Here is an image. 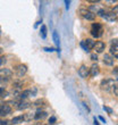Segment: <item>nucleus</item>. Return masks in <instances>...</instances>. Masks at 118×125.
<instances>
[{
	"label": "nucleus",
	"instance_id": "3",
	"mask_svg": "<svg viewBox=\"0 0 118 125\" xmlns=\"http://www.w3.org/2000/svg\"><path fill=\"white\" fill-rule=\"evenodd\" d=\"M98 14H99V16L103 17V18H106V20H108V21L116 20V15L112 13V11H107V10H105V9H100L98 11Z\"/></svg>",
	"mask_w": 118,
	"mask_h": 125
},
{
	"label": "nucleus",
	"instance_id": "22",
	"mask_svg": "<svg viewBox=\"0 0 118 125\" xmlns=\"http://www.w3.org/2000/svg\"><path fill=\"white\" fill-rule=\"evenodd\" d=\"M112 91H114V93H115L116 95H118V85H114V89H112Z\"/></svg>",
	"mask_w": 118,
	"mask_h": 125
},
{
	"label": "nucleus",
	"instance_id": "4",
	"mask_svg": "<svg viewBox=\"0 0 118 125\" xmlns=\"http://www.w3.org/2000/svg\"><path fill=\"white\" fill-rule=\"evenodd\" d=\"M79 15L83 17V18H85L88 21H93L95 18V15L93 13H91L88 9H85V8H81L79 9Z\"/></svg>",
	"mask_w": 118,
	"mask_h": 125
},
{
	"label": "nucleus",
	"instance_id": "8",
	"mask_svg": "<svg viewBox=\"0 0 118 125\" xmlns=\"http://www.w3.org/2000/svg\"><path fill=\"white\" fill-rule=\"evenodd\" d=\"M11 113V107L8 105H1L0 106V116H7Z\"/></svg>",
	"mask_w": 118,
	"mask_h": 125
},
{
	"label": "nucleus",
	"instance_id": "7",
	"mask_svg": "<svg viewBox=\"0 0 118 125\" xmlns=\"http://www.w3.org/2000/svg\"><path fill=\"white\" fill-rule=\"evenodd\" d=\"M79 75L82 77V79H86L88 75H90V68L86 67L85 65H82L79 68Z\"/></svg>",
	"mask_w": 118,
	"mask_h": 125
},
{
	"label": "nucleus",
	"instance_id": "15",
	"mask_svg": "<svg viewBox=\"0 0 118 125\" xmlns=\"http://www.w3.org/2000/svg\"><path fill=\"white\" fill-rule=\"evenodd\" d=\"M110 53H111L115 58H118V44L111 46V48H110Z\"/></svg>",
	"mask_w": 118,
	"mask_h": 125
},
{
	"label": "nucleus",
	"instance_id": "26",
	"mask_svg": "<svg viewBox=\"0 0 118 125\" xmlns=\"http://www.w3.org/2000/svg\"><path fill=\"white\" fill-rule=\"evenodd\" d=\"M55 122H56V117H50V119H49V123H50V124H53Z\"/></svg>",
	"mask_w": 118,
	"mask_h": 125
},
{
	"label": "nucleus",
	"instance_id": "30",
	"mask_svg": "<svg viewBox=\"0 0 118 125\" xmlns=\"http://www.w3.org/2000/svg\"><path fill=\"white\" fill-rule=\"evenodd\" d=\"M65 3H66V8L68 9V8H69V3H70V1H68V0H66Z\"/></svg>",
	"mask_w": 118,
	"mask_h": 125
},
{
	"label": "nucleus",
	"instance_id": "19",
	"mask_svg": "<svg viewBox=\"0 0 118 125\" xmlns=\"http://www.w3.org/2000/svg\"><path fill=\"white\" fill-rule=\"evenodd\" d=\"M40 34H41V36H42L43 39H46V38H47V26H46V25H42V26H41Z\"/></svg>",
	"mask_w": 118,
	"mask_h": 125
},
{
	"label": "nucleus",
	"instance_id": "11",
	"mask_svg": "<svg viewBox=\"0 0 118 125\" xmlns=\"http://www.w3.org/2000/svg\"><path fill=\"white\" fill-rule=\"evenodd\" d=\"M103 62L108 66H112L114 65V58L110 55H105L103 56Z\"/></svg>",
	"mask_w": 118,
	"mask_h": 125
},
{
	"label": "nucleus",
	"instance_id": "10",
	"mask_svg": "<svg viewBox=\"0 0 118 125\" xmlns=\"http://www.w3.org/2000/svg\"><path fill=\"white\" fill-rule=\"evenodd\" d=\"M31 106V102L27 101V100H20L18 104H17V108L18 109H26Z\"/></svg>",
	"mask_w": 118,
	"mask_h": 125
},
{
	"label": "nucleus",
	"instance_id": "31",
	"mask_svg": "<svg viewBox=\"0 0 118 125\" xmlns=\"http://www.w3.org/2000/svg\"><path fill=\"white\" fill-rule=\"evenodd\" d=\"M44 50H46V51H50V52H51V51H53V48H44Z\"/></svg>",
	"mask_w": 118,
	"mask_h": 125
},
{
	"label": "nucleus",
	"instance_id": "16",
	"mask_svg": "<svg viewBox=\"0 0 118 125\" xmlns=\"http://www.w3.org/2000/svg\"><path fill=\"white\" fill-rule=\"evenodd\" d=\"M32 93V91L31 90H25V91H23V92L20 94V100H26V98L29 97L30 94Z\"/></svg>",
	"mask_w": 118,
	"mask_h": 125
},
{
	"label": "nucleus",
	"instance_id": "24",
	"mask_svg": "<svg viewBox=\"0 0 118 125\" xmlns=\"http://www.w3.org/2000/svg\"><path fill=\"white\" fill-rule=\"evenodd\" d=\"M91 58H92V60H95V62L98 60V56H97L95 53H92V55H91Z\"/></svg>",
	"mask_w": 118,
	"mask_h": 125
},
{
	"label": "nucleus",
	"instance_id": "1",
	"mask_svg": "<svg viewBox=\"0 0 118 125\" xmlns=\"http://www.w3.org/2000/svg\"><path fill=\"white\" fill-rule=\"evenodd\" d=\"M102 32H103V27L100 23H93L91 27V34L94 38H100L102 36Z\"/></svg>",
	"mask_w": 118,
	"mask_h": 125
},
{
	"label": "nucleus",
	"instance_id": "12",
	"mask_svg": "<svg viewBox=\"0 0 118 125\" xmlns=\"http://www.w3.org/2000/svg\"><path fill=\"white\" fill-rule=\"evenodd\" d=\"M83 42H84V44H85V47L88 48V50H91L94 48V44L95 42L93 41L92 39H86V40H83Z\"/></svg>",
	"mask_w": 118,
	"mask_h": 125
},
{
	"label": "nucleus",
	"instance_id": "33",
	"mask_svg": "<svg viewBox=\"0 0 118 125\" xmlns=\"http://www.w3.org/2000/svg\"><path fill=\"white\" fill-rule=\"evenodd\" d=\"M94 125H99V123H98V121L94 118Z\"/></svg>",
	"mask_w": 118,
	"mask_h": 125
},
{
	"label": "nucleus",
	"instance_id": "32",
	"mask_svg": "<svg viewBox=\"0 0 118 125\" xmlns=\"http://www.w3.org/2000/svg\"><path fill=\"white\" fill-rule=\"evenodd\" d=\"M99 119H100V121H101V122L106 123V119H105V118H103V117H102V116H99Z\"/></svg>",
	"mask_w": 118,
	"mask_h": 125
},
{
	"label": "nucleus",
	"instance_id": "34",
	"mask_svg": "<svg viewBox=\"0 0 118 125\" xmlns=\"http://www.w3.org/2000/svg\"><path fill=\"white\" fill-rule=\"evenodd\" d=\"M1 51H2V50H1V48H0V53H1Z\"/></svg>",
	"mask_w": 118,
	"mask_h": 125
},
{
	"label": "nucleus",
	"instance_id": "20",
	"mask_svg": "<svg viewBox=\"0 0 118 125\" xmlns=\"http://www.w3.org/2000/svg\"><path fill=\"white\" fill-rule=\"evenodd\" d=\"M7 91H5V89L3 88H0V99H2V98H6L7 97Z\"/></svg>",
	"mask_w": 118,
	"mask_h": 125
},
{
	"label": "nucleus",
	"instance_id": "27",
	"mask_svg": "<svg viewBox=\"0 0 118 125\" xmlns=\"http://www.w3.org/2000/svg\"><path fill=\"white\" fill-rule=\"evenodd\" d=\"M5 62H6V58H5V57H0V66L2 65Z\"/></svg>",
	"mask_w": 118,
	"mask_h": 125
},
{
	"label": "nucleus",
	"instance_id": "21",
	"mask_svg": "<svg viewBox=\"0 0 118 125\" xmlns=\"http://www.w3.org/2000/svg\"><path fill=\"white\" fill-rule=\"evenodd\" d=\"M111 11H112L114 14H115V15H118V5H117V6H115L114 8H112Z\"/></svg>",
	"mask_w": 118,
	"mask_h": 125
},
{
	"label": "nucleus",
	"instance_id": "29",
	"mask_svg": "<svg viewBox=\"0 0 118 125\" xmlns=\"http://www.w3.org/2000/svg\"><path fill=\"white\" fill-rule=\"evenodd\" d=\"M103 109H105V110H107V112H108L109 114H111V113H112V110H111V109H110V108H108V107H106V106H105V107H103Z\"/></svg>",
	"mask_w": 118,
	"mask_h": 125
},
{
	"label": "nucleus",
	"instance_id": "23",
	"mask_svg": "<svg viewBox=\"0 0 118 125\" xmlns=\"http://www.w3.org/2000/svg\"><path fill=\"white\" fill-rule=\"evenodd\" d=\"M81 47H82L83 49L85 50L86 52H88V51H90V50H88V48H86V47H85V44H84V42H83V41H81Z\"/></svg>",
	"mask_w": 118,
	"mask_h": 125
},
{
	"label": "nucleus",
	"instance_id": "13",
	"mask_svg": "<svg viewBox=\"0 0 118 125\" xmlns=\"http://www.w3.org/2000/svg\"><path fill=\"white\" fill-rule=\"evenodd\" d=\"M99 74V66L97 64L91 66V68H90V75L91 76H95Z\"/></svg>",
	"mask_w": 118,
	"mask_h": 125
},
{
	"label": "nucleus",
	"instance_id": "5",
	"mask_svg": "<svg viewBox=\"0 0 118 125\" xmlns=\"http://www.w3.org/2000/svg\"><path fill=\"white\" fill-rule=\"evenodd\" d=\"M13 75V72L8 68H3V69H0V81H7L9 80Z\"/></svg>",
	"mask_w": 118,
	"mask_h": 125
},
{
	"label": "nucleus",
	"instance_id": "2",
	"mask_svg": "<svg viewBox=\"0 0 118 125\" xmlns=\"http://www.w3.org/2000/svg\"><path fill=\"white\" fill-rule=\"evenodd\" d=\"M114 85H115V83H114V80L112 79H105L101 81V86L102 90H105V91H111L114 89Z\"/></svg>",
	"mask_w": 118,
	"mask_h": 125
},
{
	"label": "nucleus",
	"instance_id": "14",
	"mask_svg": "<svg viewBox=\"0 0 118 125\" xmlns=\"http://www.w3.org/2000/svg\"><path fill=\"white\" fill-rule=\"evenodd\" d=\"M46 116H47L46 112H43V110H38V112L35 113V115H34V118L35 119H43Z\"/></svg>",
	"mask_w": 118,
	"mask_h": 125
},
{
	"label": "nucleus",
	"instance_id": "9",
	"mask_svg": "<svg viewBox=\"0 0 118 125\" xmlns=\"http://www.w3.org/2000/svg\"><path fill=\"white\" fill-rule=\"evenodd\" d=\"M105 48H106L105 42H102V41H98V42H95L94 48H93V49L95 50V52L97 53H101V52H103Z\"/></svg>",
	"mask_w": 118,
	"mask_h": 125
},
{
	"label": "nucleus",
	"instance_id": "18",
	"mask_svg": "<svg viewBox=\"0 0 118 125\" xmlns=\"http://www.w3.org/2000/svg\"><path fill=\"white\" fill-rule=\"evenodd\" d=\"M24 121V116H17V117H14L11 119V123L13 124H18V123H22Z\"/></svg>",
	"mask_w": 118,
	"mask_h": 125
},
{
	"label": "nucleus",
	"instance_id": "25",
	"mask_svg": "<svg viewBox=\"0 0 118 125\" xmlns=\"http://www.w3.org/2000/svg\"><path fill=\"white\" fill-rule=\"evenodd\" d=\"M0 125H9L8 121H0Z\"/></svg>",
	"mask_w": 118,
	"mask_h": 125
},
{
	"label": "nucleus",
	"instance_id": "28",
	"mask_svg": "<svg viewBox=\"0 0 118 125\" xmlns=\"http://www.w3.org/2000/svg\"><path fill=\"white\" fill-rule=\"evenodd\" d=\"M112 73H114L115 75H118V66H117V67H115V68H114V71H112Z\"/></svg>",
	"mask_w": 118,
	"mask_h": 125
},
{
	"label": "nucleus",
	"instance_id": "17",
	"mask_svg": "<svg viewBox=\"0 0 118 125\" xmlns=\"http://www.w3.org/2000/svg\"><path fill=\"white\" fill-rule=\"evenodd\" d=\"M52 39H53V42H55L57 46L59 47V44H60V41H59V35H58V33H57V31H53V33H52Z\"/></svg>",
	"mask_w": 118,
	"mask_h": 125
},
{
	"label": "nucleus",
	"instance_id": "6",
	"mask_svg": "<svg viewBox=\"0 0 118 125\" xmlns=\"http://www.w3.org/2000/svg\"><path fill=\"white\" fill-rule=\"evenodd\" d=\"M27 72V67L26 65H23V64H20V65H17L15 67V73H16V75L18 77H22L23 75H25V73Z\"/></svg>",
	"mask_w": 118,
	"mask_h": 125
}]
</instances>
